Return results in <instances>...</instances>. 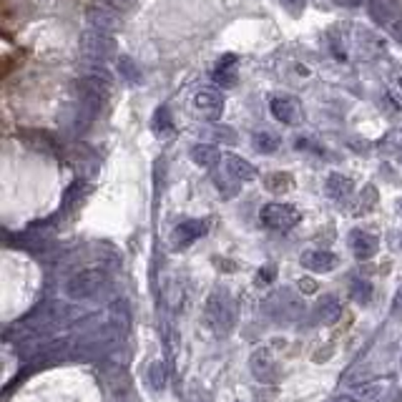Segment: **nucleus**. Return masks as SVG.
<instances>
[{"mask_svg":"<svg viewBox=\"0 0 402 402\" xmlns=\"http://www.w3.org/2000/svg\"><path fill=\"white\" fill-rule=\"evenodd\" d=\"M264 312L274 322L292 324V322L302 319V315H305V302H302L292 289L279 287L264 299Z\"/></svg>","mask_w":402,"mask_h":402,"instance_id":"1","label":"nucleus"},{"mask_svg":"<svg viewBox=\"0 0 402 402\" xmlns=\"http://www.w3.org/2000/svg\"><path fill=\"white\" fill-rule=\"evenodd\" d=\"M204 324L214 334L224 337L234 327V310H231V299L224 292H214L204 305Z\"/></svg>","mask_w":402,"mask_h":402,"instance_id":"2","label":"nucleus"},{"mask_svg":"<svg viewBox=\"0 0 402 402\" xmlns=\"http://www.w3.org/2000/svg\"><path fill=\"white\" fill-rule=\"evenodd\" d=\"M106 272L98 269V267H88V269H80L66 281V297L73 299V302H83V299L96 297L101 289L106 287Z\"/></svg>","mask_w":402,"mask_h":402,"instance_id":"3","label":"nucleus"},{"mask_svg":"<svg viewBox=\"0 0 402 402\" xmlns=\"http://www.w3.org/2000/svg\"><path fill=\"white\" fill-rule=\"evenodd\" d=\"M299 219H302V214L292 204H264L262 212H259V221L276 231L292 229V226L299 224Z\"/></svg>","mask_w":402,"mask_h":402,"instance_id":"4","label":"nucleus"},{"mask_svg":"<svg viewBox=\"0 0 402 402\" xmlns=\"http://www.w3.org/2000/svg\"><path fill=\"white\" fill-rule=\"evenodd\" d=\"M207 231H209V221H204V219H189V221L178 224L176 229L171 231V247L173 249L191 247V244H194L196 239H201Z\"/></svg>","mask_w":402,"mask_h":402,"instance_id":"5","label":"nucleus"},{"mask_svg":"<svg viewBox=\"0 0 402 402\" xmlns=\"http://www.w3.org/2000/svg\"><path fill=\"white\" fill-rule=\"evenodd\" d=\"M249 367H252V374L259 379V382H264V385H274L276 379H279V367H276L274 357L269 355L267 350H257L249 360Z\"/></svg>","mask_w":402,"mask_h":402,"instance_id":"6","label":"nucleus"},{"mask_svg":"<svg viewBox=\"0 0 402 402\" xmlns=\"http://www.w3.org/2000/svg\"><path fill=\"white\" fill-rule=\"evenodd\" d=\"M350 249L352 254H355L360 262H365V259H372L374 254H377L379 249V241L374 234H370V231H362V229H355L350 231Z\"/></svg>","mask_w":402,"mask_h":402,"instance_id":"7","label":"nucleus"},{"mask_svg":"<svg viewBox=\"0 0 402 402\" xmlns=\"http://www.w3.org/2000/svg\"><path fill=\"white\" fill-rule=\"evenodd\" d=\"M302 267H307L310 272H322L327 274L337 267V257L327 249H310V252L302 254Z\"/></svg>","mask_w":402,"mask_h":402,"instance_id":"8","label":"nucleus"},{"mask_svg":"<svg viewBox=\"0 0 402 402\" xmlns=\"http://www.w3.org/2000/svg\"><path fill=\"white\" fill-rule=\"evenodd\" d=\"M342 317V302H339L334 294H324V297L317 302V319L322 324H334V322Z\"/></svg>","mask_w":402,"mask_h":402,"instance_id":"9","label":"nucleus"},{"mask_svg":"<svg viewBox=\"0 0 402 402\" xmlns=\"http://www.w3.org/2000/svg\"><path fill=\"white\" fill-rule=\"evenodd\" d=\"M221 109H224V104H221V98H219L217 93L201 91L199 96H196V111L204 114L207 118H219V116H221Z\"/></svg>","mask_w":402,"mask_h":402,"instance_id":"10","label":"nucleus"},{"mask_svg":"<svg viewBox=\"0 0 402 402\" xmlns=\"http://www.w3.org/2000/svg\"><path fill=\"white\" fill-rule=\"evenodd\" d=\"M226 169H229L231 176L239 178V181H252V178H257V169H254L247 159H239V156H226Z\"/></svg>","mask_w":402,"mask_h":402,"instance_id":"11","label":"nucleus"},{"mask_svg":"<svg viewBox=\"0 0 402 402\" xmlns=\"http://www.w3.org/2000/svg\"><path fill=\"white\" fill-rule=\"evenodd\" d=\"M327 194L332 196V199L342 201L347 199V196L352 194V181L347 176H339V173H332L327 181Z\"/></svg>","mask_w":402,"mask_h":402,"instance_id":"12","label":"nucleus"},{"mask_svg":"<svg viewBox=\"0 0 402 402\" xmlns=\"http://www.w3.org/2000/svg\"><path fill=\"white\" fill-rule=\"evenodd\" d=\"M272 114L284 123H292L297 118V104L292 98H276V101H272Z\"/></svg>","mask_w":402,"mask_h":402,"instance_id":"13","label":"nucleus"},{"mask_svg":"<svg viewBox=\"0 0 402 402\" xmlns=\"http://www.w3.org/2000/svg\"><path fill=\"white\" fill-rule=\"evenodd\" d=\"M350 297L355 299L357 305H370V299H372V287H370V281L352 279L350 281Z\"/></svg>","mask_w":402,"mask_h":402,"instance_id":"14","label":"nucleus"},{"mask_svg":"<svg viewBox=\"0 0 402 402\" xmlns=\"http://www.w3.org/2000/svg\"><path fill=\"white\" fill-rule=\"evenodd\" d=\"M264 184H267V189H269V191L281 194V191L292 189V176H289V173H269V176L264 178Z\"/></svg>","mask_w":402,"mask_h":402,"instance_id":"15","label":"nucleus"},{"mask_svg":"<svg viewBox=\"0 0 402 402\" xmlns=\"http://www.w3.org/2000/svg\"><path fill=\"white\" fill-rule=\"evenodd\" d=\"M191 159H194L199 166H214L219 161V154L212 146H196V149L191 151Z\"/></svg>","mask_w":402,"mask_h":402,"instance_id":"16","label":"nucleus"},{"mask_svg":"<svg viewBox=\"0 0 402 402\" xmlns=\"http://www.w3.org/2000/svg\"><path fill=\"white\" fill-rule=\"evenodd\" d=\"M149 382L154 390H161V387L166 385V365H164V362H154V365H151Z\"/></svg>","mask_w":402,"mask_h":402,"instance_id":"17","label":"nucleus"},{"mask_svg":"<svg viewBox=\"0 0 402 402\" xmlns=\"http://www.w3.org/2000/svg\"><path fill=\"white\" fill-rule=\"evenodd\" d=\"M254 144H257L259 151H264V154H272V151L276 149V141L272 136H267V133H262V136L254 138Z\"/></svg>","mask_w":402,"mask_h":402,"instance_id":"18","label":"nucleus"},{"mask_svg":"<svg viewBox=\"0 0 402 402\" xmlns=\"http://www.w3.org/2000/svg\"><path fill=\"white\" fill-rule=\"evenodd\" d=\"M274 274H276L274 267H264V269L257 274V284H269V281L274 279Z\"/></svg>","mask_w":402,"mask_h":402,"instance_id":"19","label":"nucleus"},{"mask_svg":"<svg viewBox=\"0 0 402 402\" xmlns=\"http://www.w3.org/2000/svg\"><path fill=\"white\" fill-rule=\"evenodd\" d=\"M299 289L305 294H312L317 289V284H315V279H299Z\"/></svg>","mask_w":402,"mask_h":402,"instance_id":"20","label":"nucleus"},{"mask_svg":"<svg viewBox=\"0 0 402 402\" xmlns=\"http://www.w3.org/2000/svg\"><path fill=\"white\" fill-rule=\"evenodd\" d=\"M329 402H355V397H350V395H339V397H334V400H329Z\"/></svg>","mask_w":402,"mask_h":402,"instance_id":"21","label":"nucleus"}]
</instances>
